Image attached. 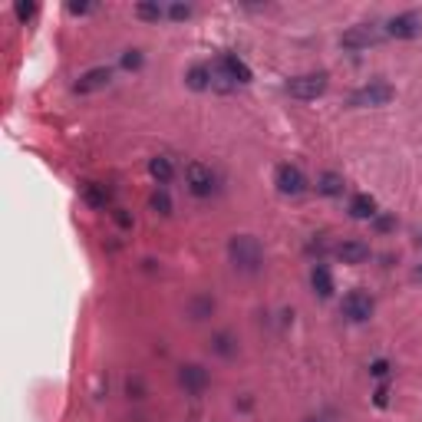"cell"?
I'll use <instances>...</instances> for the list:
<instances>
[{
    "instance_id": "obj_1",
    "label": "cell",
    "mask_w": 422,
    "mask_h": 422,
    "mask_svg": "<svg viewBox=\"0 0 422 422\" xmlns=\"http://www.w3.org/2000/svg\"><path fill=\"white\" fill-rule=\"evenodd\" d=\"M228 258H231L234 271H241V274H254L261 271V261H264V248L254 234H234L231 241H228Z\"/></svg>"
},
{
    "instance_id": "obj_2",
    "label": "cell",
    "mask_w": 422,
    "mask_h": 422,
    "mask_svg": "<svg viewBox=\"0 0 422 422\" xmlns=\"http://www.w3.org/2000/svg\"><path fill=\"white\" fill-rule=\"evenodd\" d=\"M241 83H251V69L241 56H234V53H221L211 66V86H218L221 93L228 89L241 86Z\"/></svg>"
},
{
    "instance_id": "obj_3",
    "label": "cell",
    "mask_w": 422,
    "mask_h": 422,
    "mask_svg": "<svg viewBox=\"0 0 422 422\" xmlns=\"http://www.w3.org/2000/svg\"><path fill=\"white\" fill-rule=\"evenodd\" d=\"M393 96H396V89L389 83H366V86H360L350 96V106L353 109H376V106L393 103Z\"/></svg>"
},
{
    "instance_id": "obj_4",
    "label": "cell",
    "mask_w": 422,
    "mask_h": 422,
    "mask_svg": "<svg viewBox=\"0 0 422 422\" xmlns=\"http://www.w3.org/2000/svg\"><path fill=\"white\" fill-rule=\"evenodd\" d=\"M287 93L293 99H317V96L327 93V73H307V76H297L287 83Z\"/></svg>"
},
{
    "instance_id": "obj_5",
    "label": "cell",
    "mask_w": 422,
    "mask_h": 422,
    "mask_svg": "<svg viewBox=\"0 0 422 422\" xmlns=\"http://www.w3.org/2000/svg\"><path fill=\"white\" fill-rule=\"evenodd\" d=\"M274 185L281 195H301V191L307 189V179H303V172L297 165H277Z\"/></svg>"
},
{
    "instance_id": "obj_6",
    "label": "cell",
    "mask_w": 422,
    "mask_h": 422,
    "mask_svg": "<svg viewBox=\"0 0 422 422\" xmlns=\"http://www.w3.org/2000/svg\"><path fill=\"white\" fill-rule=\"evenodd\" d=\"M179 383L185 393H191V396H201L208 389V383H211V376H208L205 366H199V363H185L179 370Z\"/></svg>"
},
{
    "instance_id": "obj_7",
    "label": "cell",
    "mask_w": 422,
    "mask_h": 422,
    "mask_svg": "<svg viewBox=\"0 0 422 422\" xmlns=\"http://www.w3.org/2000/svg\"><path fill=\"white\" fill-rule=\"evenodd\" d=\"M386 34L396 36V40H416V36H422V17L419 14H399L386 24Z\"/></svg>"
},
{
    "instance_id": "obj_8",
    "label": "cell",
    "mask_w": 422,
    "mask_h": 422,
    "mask_svg": "<svg viewBox=\"0 0 422 422\" xmlns=\"http://www.w3.org/2000/svg\"><path fill=\"white\" fill-rule=\"evenodd\" d=\"M383 40V34H379L376 26L363 24V26H353V30H346L343 36H340V44L346 46V50H366V46L379 44Z\"/></svg>"
},
{
    "instance_id": "obj_9",
    "label": "cell",
    "mask_w": 422,
    "mask_h": 422,
    "mask_svg": "<svg viewBox=\"0 0 422 422\" xmlns=\"http://www.w3.org/2000/svg\"><path fill=\"white\" fill-rule=\"evenodd\" d=\"M343 313L350 320H356V323H360V320H370L373 317V297L366 291H350L343 297Z\"/></svg>"
},
{
    "instance_id": "obj_10",
    "label": "cell",
    "mask_w": 422,
    "mask_h": 422,
    "mask_svg": "<svg viewBox=\"0 0 422 422\" xmlns=\"http://www.w3.org/2000/svg\"><path fill=\"white\" fill-rule=\"evenodd\" d=\"M189 189L191 195H199V199H205V195H211V189H215V175H211V169L201 162H191L189 165Z\"/></svg>"
},
{
    "instance_id": "obj_11",
    "label": "cell",
    "mask_w": 422,
    "mask_h": 422,
    "mask_svg": "<svg viewBox=\"0 0 422 422\" xmlns=\"http://www.w3.org/2000/svg\"><path fill=\"white\" fill-rule=\"evenodd\" d=\"M109 79H112V69L109 66H93V69H86V73H83V76L76 79V93H96V89H106L109 86Z\"/></svg>"
},
{
    "instance_id": "obj_12",
    "label": "cell",
    "mask_w": 422,
    "mask_h": 422,
    "mask_svg": "<svg viewBox=\"0 0 422 422\" xmlns=\"http://www.w3.org/2000/svg\"><path fill=\"white\" fill-rule=\"evenodd\" d=\"M336 258L343 261V264H363V261L370 258V244L366 241H343L336 248Z\"/></svg>"
},
{
    "instance_id": "obj_13",
    "label": "cell",
    "mask_w": 422,
    "mask_h": 422,
    "mask_svg": "<svg viewBox=\"0 0 422 422\" xmlns=\"http://www.w3.org/2000/svg\"><path fill=\"white\" fill-rule=\"evenodd\" d=\"M350 215L356 218V221H366V218L376 215V199L373 195H353V201H350Z\"/></svg>"
},
{
    "instance_id": "obj_14",
    "label": "cell",
    "mask_w": 422,
    "mask_h": 422,
    "mask_svg": "<svg viewBox=\"0 0 422 422\" xmlns=\"http://www.w3.org/2000/svg\"><path fill=\"white\" fill-rule=\"evenodd\" d=\"M311 284H313V291H317L320 297H330V293H333V277H330V271L323 264H317L311 271Z\"/></svg>"
},
{
    "instance_id": "obj_15",
    "label": "cell",
    "mask_w": 422,
    "mask_h": 422,
    "mask_svg": "<svg viewBox=\"0 0 422 422\" xmlns=\"http://www.w3.org/2000/svg\"><path fill=\"white\" fill-rule=\"evenodd\" d=\"M83 199H86L89 208H106L109 205V191H106V185L86 181V185H83Z\"/></svg>"
},
{
    "instance_id": "obj_16",
    "label": "cell",
    "mask_w": 422,
    "mask_h": 422,
    "mask_svg": "<svg viewBox=\"0 0 422 422\" xmlns=\"http://www.w3.org/2000/svg\"><path fill=\"white\" fill-rule=\"evenodd\" d=\"M317 191H320V195H330V199L340 195V191H343V175H340V172H323L317 179Z\"/></svg>"
},
{
    "instance_id": "obj_17",
    "label": "cell",
    "mask_w": 422,
    "mask_h": 422,
    "mask_svg": "<svg viewBox=\"0 0 422 422\" xmlns=\"http://www.w3.org/2000/svg\"><path fill=\"white\" fill-rule=\"evenodd\" d=\"M185 83H189L191 89H208L211 86V66H205V63H199V66H191L189 69V76H185Z\"/></svg>"
},
{
    "instance_id": "obj_18",
    "label": "cell",
    "mask_w": 422,
    "mask_h": 422,
    "mask_svg": "<svg viewBox=\"0 0 422 422\" xmlns=\"http://www.w3.org/2000/svg\"><path fill=\"white\" fill-rule=\"evenodd\" d=\"M149 175L159 181V185H165V181H172V175H175V169H172V162L165 156H156L152 162H149Z\"/></svg>"
},
{
    "instance_id": "obj_19",
    "label": "cell",
    "mask_w": 422,
    "mask_h": 422,
    "mask_svg": "<svg viewBox=\"0 0 422 422\" xmlns=\"http://www.w3.org/2000/svg\"><path fill=\"white\" fill-rule=\"evenodd\" d=\"M211 350H215L218 356H234V353H238V343H234L231 333H215V340H211Z\"/></svg>"
},
{
    "instance_id": "obj_20",
    "label": "cell",
    "mask_w": 422,
    "mask_h": 422,
    "mask_svg": "<svg viewBox=\"0 0 422 422\" xmlns=\"http://www.w3.org/2000/svg\"><path fill=\"white\" fill-rule=\"evenodd\" d=\"M211 311H215V301H211V297H195V301H191V320L211 317Z\"/></svg>"
},
{
    "instance_id": "obj_21",
    "label": "cell",
    "mask_w": 422,
    "mask_h": 422,
    "mask_svg": "<svg viewBox=\"0 0 422 422\" xmlns=\"http://www.w3.org/2000/svg\"><path fill=\"white\" fill-rule=\"evenodd\" d=\"M149 205H152V211H159V215H172V199H169V191H156L152 199H149Z\"/></svg>"
},
{
    "instance_id": "obj_22",
    "label": "cell",
    "mask_w": 422,
    "mask_h": 422,
    "mask_svg": "<svg viewBox=\"0 0 422 422\" xmlns=\"http://www.w3.org/2000/svg\"><path fill=\"white\" fill-rule=\"evenodd\" d=\"M136 17H142V20H162V17H165V10L159 7V4H139V7H136Z\"/></svg>"
},
{
    "instance_id": "obj_23",
    "label": "cell",
    "mask_w": 422,
    "mask_h": 422,
    "mask_svg": "<svg viewBox=\"0 0 422 422\" xmlns=\"http://www.w3.org/2000/svg\"><path fill=\"white\" fill-rule=\"evenodd\" d=\"M142 66V53L139 50H126L122 53V69H139Z\"/></svg>"
},
{
    "instance_id": "obj_24",
    "label": "cell",
    "mask_w": 422,
    "mask_h": 422,
    "mask_svg": "<svg viewBox=\"0 0 422 422\" xmlns=\"http://www.w3.org/2000/svg\"><path fill=\"white\" fill-rule=\"evenodd\" d=\"M14 14H17V20H30L36 14V4H24V0H20L17 7H14Z\"/></svg>"
},
{
    "instance_id": "obj_25",
    "label": "cell",
    "mask_w": 422,
    "mask_h": 422,
    "mask_svg": "<svg viewBox=\"0 0 422 422\" xmlns=\"http://www.w3.org/2000/svg\"><path fill=\"white\" fill-rule=\"evenodd\" d=\"M169 17H172V20H189L191 17V7H185V4H172V7H169Z\"/></svg>"
},
{
    "instance_id": "obj_26",
    "label": "cell",
    "mask_w": 422,
    "mask_h": 422,
    "mask_svg": "<svg viewBox=\"0 0 422 422\" xmlns=\"http://www.w3.org/2000/svg\"><path fill=\"white\" fill-rule=\"evenodd\" d=\"M370 373H373V376H379V379H383V376L389 373V363H386V360H376V363L370 366Z\"/></svg>"
},
{
    "instance_id": "obj_27",
    "label": "cell",
    "mask_w": 422,
    "mask_h": 422,
    "mask_svg": "<svg viewBox=\"0 0 422 422\" xmlns=\"http://www.w3.org/2000/svg\"><path fill=\"white\" fill-rule=\"evenodd\" d=\"M69 14H93V4H69Z\"/></svg>"
},
{
    "instance_id": "obj_28",
    "label": "cell",
    "mask_w": 422,
    "mask_h": 422,
    "mask_svg": "<svg viewBox=\"0 0 422 422\" xmlns=\"http://www.w3.org/2000/svg\"><path fill=\"white\" fill-rule=\"evenodd\" d=\"M389 403V386H379L376 389V406H386Z\"/></svg>"
},
{
    "instance_id": "obj_29",
    "label": "cell",
    "mask_w": 422,
    "mask_h": 422,
    "mask_svg": "<svg viewBox=\"0 0 422 422\" xmlns=\"http://www.w3.org/2000/svg\"><path fill=\"white\" fill-rule=\"evenodd\" d=\"M116 221H119V224H122V228H129V224H132V218H129V215H126V211H116Z\"/></svg>"
},
{
    "instance_id": "obj_30",
    "label": "cell",
    "mask_w": 422,
    "mask_h": 422,
    "mask_svg": "<svg viewBox=\"0 0 422 422\" xmlns=\"http://www.w3.org/2000/svg\"><path fill=\"white\" fill-rule=\"evenodd\" d=\"M419 277H422V267H419Z\"/></svg>"
},
{
    "instance_id": "obj_31",
    "label": "cell",
    "mask_w": 422,
    "mask_h": 422,
    "mask_svg": "<svg viewBox=\"0 0 422 422\" xmlns=\"http://www.w3.org/2000/svg\"><path fill=\"white\" fill-rule=\"evenodd\" d=\"M311 422H320V419H311Z\"/></svg>"
}]
</instances>
